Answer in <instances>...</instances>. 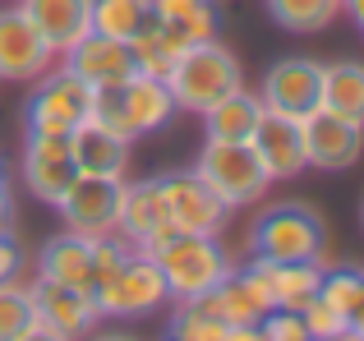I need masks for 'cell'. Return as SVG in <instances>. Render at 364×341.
Segmentation results:
<instances>
[{"mask_svg": "<svg viewBox=\"0 0 364 341\" xmlns=\"http://www.w3.org/2000/svg\"><path fill=\"white\" fill-rule=\"evenodd\" d=\"M166 88L176 97V111H198L203 116L226 92L245 88V74H240V60H235L231 46H222L213 37V42H198L176 55V65L166 74Z\"/></svg>", "mask_w": 364, "mask_h": 341, "instance_id": "1", "label": "cell"}, {"mask_svg": "<svg viewBox=\"0 0 364 341\" xmlns=\"http://www.w3.org/2000/svg\"><path fill=\"white\" fill-rule=\"evenodd\" d=\"M152 259L161 268V281H166L171 300H194V296H203V291L222 286L231 277V254L217 244V235L176 231Z\"/></svg>", "mask_w": 364, "mask_h": 341, "instance_id": "2", "label": "cell"}, {"mask_svg": "<svg viewBox=\"0 0 364 341\" xmlns=\"http://www.w3.org/2000/svg\"><path fill=\"white\" fill-rule=\"evenodd\" d=\"M171 116H176V97H171L166 79H148V74H134L129 83L97 92V102H92V120L111 125L129 144L143 134H157Z\"/></svg>", "mask_w": 364, "mask_h": 341, "instance_id": "3", "label": "cell"}, {"mask_svg": "<svg viewBox=\"0 0 364 341\" xmlns=\"http://www.w3.org/2000/svg\"><path fill=\"white\" fill-rule=\"evenodd\" d=\"M323 240H328V231L309 203H277L249 231L254 259L267 263H314L323 259Z\"/></svg>", "mask_w": 364, "mask_h": 341, "instance_id": "4", "label": "cell"}, {"mask_svg": "<svg viewBox=\"0 0 364 341\" xmlns=\"http://www.w3.org/2000/svg\"><path fill=\"white\" fill-rule=\"evenodd\" d=\"M97 92L65 65V70H46L37 79V92L28 97L23 116H28V134H70L74 125L92 116Z\"/></svg>", "mask_w": 364, "mask_h": 341, "instance_id": "5", "label": "cell"}, {"mask_svg": "<svg viewBox=\"0 0 364 341\" xmlns=\"http://www.w3.org/2000/svg\"><path fill=\"white\" fill-rule=\"evenodd\" d=\"M194 170L226 207L258 203V198L267 194V185H272L249 144H217V139H208V148H203V157H198Z\"/></svg>", "mask_w": 364, "mask_h": 341, "instance_id": "6", "label": "cell"}, {"mask_svg": "<svg viewBox=\"0 0 364 341\" xmlns=\"http://www.w3.org/2000/svg\"><path fill=\"white\" fill-rule=\"evenodd\" d=\"M166 300L171 296H166L157 259L134 249L129 259L120 263L116 277L92 296V305H97V318H143V314H152V309H161Z\"/></svg>", "mask_w": 364, "mask_h": 341, "instance_id": "7", "label": "cell"}, {"mask_svg": "<svg viewBox=\"0 0 364 341\" xmlns=\"http://www.w3.org/2000/svg\"><path fill=\"white\" fill-rule=\"evenodd\" d=\"M157 198H161L166 222L176 226V231H189V235H217L226 226V212H231V207L198 180V170L161 175L157 180Z\"/></svg>", "mask_w": 364, "mask_h": 341, "instance_id": "8", "label": "cell"}, {"mask_svg": "<svg viewBox=\"0 0 364 341\" xmlns=\"http://www.w3.org/2000/svg\"><path fill=\"white\" fill-rule=\"evenodd\" d=\"M120 189L124 180H102V175H74V185L60 194L55 212H60L65 231L74 235H116V217H120Z\"/></svg>", "mask_w": 364, "mask_h": 341, "instance_id": "9", "label": "cell"}, {"mask_svg": "<svg viewBox=\"0 0 364 341\" xmlns=\"http://www.w3.org/2000/svg\"><path fill=\"white\" fill-rule=\"evenodd\" d=\"M267 111L277 116L304 120L309 111L323 107V60H309V55H291V60H277L272 70L263 74V88H258Z\"/></svg>", "mask_w": 364, "mask_h": 341, "instance_id": "10", "label": "cell"}, {"mask_svg": "<svg viewBox=\"0 0 364 341\" xmlns=\"http://www.w3.org/2000/svg\"><path fill=\"white\" fill-rule=\"evenodd\" d=\"M300 139H304V166L314 170H350L364 153V125L332 111H309L300 120Z\"/></svg>", "mask_w": 364, "mask_h": 341, "instance_id": "11", "label": "cell"}, {"mask_svg": "<svg viewBox=\"0 0 364 341\" xmlns=\"http://www.w3.org/2000/svg\"><path fill=\"white\" fill-rule=\"evenodd\" d=\"M55 65V51L23 9H0V79L5 83H37Z\"/></svg>", "mask_w": 364, "mask_h": 341, "instance_id": "12", "label": "cell"}, {"mask_svg": "<svg viewBox=\"0 0 364 341\" xmlns=\"http://www.w3.org/2000/svg\"><path fill=\"white\" fill-rule=\"evenodd\" d=\"M116 235H120L124 244H129V249H139V254H157L161 244L176 235V226L166 222V212H161L157 180H143V185H129V180H124V189H120Z\"/></svg>", "mask_w": 364, "mask_h": 341, "instance_id": "13", "label": "cell"}, {"mask_svg": "<svg viewBox=\"0 0 364 341\" xmlns=\"http://www.w3.org/2000/svg\"><path fill=\"white\" fill-rule=\"evenodd\" d=\"M65 65H70L92 92L120 88V83H129L134 74H139V65H134V55H129V42L102 37V33H88L79 46H70V51H65Z\"/></svg>", "mask_w": 364, "mask_h": 341, "instance_id": "14", "label": "cell"}, {"mask_svg": "<svg viewBox=\"0 0 364 341\" xmlns=\"http://www.w3.org/2000/svg\"><path fill=\"white\" fill-rule=\"evenodd\" d=\"M74 157H70V134H28L23 153V180L33 189V198L42 203H60V194L74 185Z\"/></svg>", "mask_w": 364, "mask_h": 341, "instance_id": "15", "label": "cell"}, {"mask_svg": "<svg viewBox=\"0 0 364 341\" xmlns=\"http://www.w3.org/2000/svg\"><path fill=\"white\" fill-rule=\"evenodd\" d=\"M70 157H74V170H79V175L124 180V170H129V139L88 116L83 125L70 129Z\"/></svg>", "mask_w": 364, "mask_h": 341, "instance_id": "16", "label": "cell"}, {"mask_svg": "<svg viewBox=\"0 0 364 341\" xmlns=\"http://www.w3.org/2000/svg\"><path fill=\"white\" fill-rule=\"evenodd\" d=\"M249 148H254L258 166L267 170V180H291L304 170V139H300V120L291 116H277V111H263V120H258L254 139H249Z\"/></svg>", "mask_w": 364, "mask_h": 341, "instance_id": "17", "label": "cell"}, {"mask_svg": "<svg viewBox=\"0 0 364 341\" xmlns=\"http://www.w3.org/2000/svg\"><path fill=\"white\" fill-rule=\"evenodd\" d=\"M33 309H37V323L55 328L60 337H83L97 318V305H92L88 291H74V286H55V281H33Z\"/></svg>", "mask_w": 364, "mask_h": 341, "instance_id": "18", "label": "cell"}, {"mask_svg": "<svg viewBox=\"0 0 364 341\" xmlns=\"http://www.w3.org/2000/svg\"><path fill=\"white\" fill-rule=\"evenodd\" d=\"M18 9L37 23L55 55H65L92 33V0H18Z\"/></svg>", "mask_w": 364, "mask_h": 341, "instance_id": "19", "label": "cell"}, {"mask_svg": "<svg viewBox=\"0 0 364 341\" xmlns=\"http://www.w3.org/2000/svg\"><path fill=\"white\" fill-rule=\"evenodd\" d=\"M88 268H92V240L88 235H74V231L51 235V240L42 244V254H37V277L55 281V286L88 291Z\"/></svg>", "mask_w": 364, "mask_h": 341, "instance_id": "20", "label": "cell"}, {"mask_svg": "<svg viewBox=\"0 0 364 341\" xmlns=\"http://www.w3.org/2000/svg\"><path fill=\"white\" fill-rule=\"evenodd\" d=\"M263 97L258 92H249V88H235V92H226L217 107H208L203 111V120H208V139H217V144H249L254 139V129H258V120H263Z\"/></svg>", "mask_w": 364, "mask_h": 341, "instance_id": "21", "label": "cell"}, {"mask_svg": "<svg viewBox=\"0 0 364 341\" xmlns=\"http://www.w3.org/2000/svg\"><path fill=\"white\" fill-rule=\"evenodd\" d=\"M254 263H258V272L267 277V291H272L277 309H295V314H300V309L323 291L318 259H314V263H267V259H254Z\"/></svg>", "mask_w": 364, "mask_h": 341, "instance_id": "22", "label": "cell"}, {"mask_svg": "<svg viewBox=\"0 0 364 341\" xmlns=\"http://www.w3.org/2000/svg\"><path fill=\"white\" fill-rule=\"evenodd\" d=\"M323 111L364 125V65L360 60L323 65Z\"/></svg>", "mask_w": 364, "mask_h": 341, "instance_id": "23", "label": "cell"}, {"mask_svg": "<svg viewBox=\"0 0 364 341\" xmlns=\"http://www.w3.org/2000/svg\"><path fill=\"white\" fill-rule=\"evenodd\" d=\"M263 5L286 33H318L341 14V0H263Z\"/></svg>", "mask_w": 364, "mask_h": 341, "instance_id": "24", "label": "cell"}, {"mask_svg": "<svg viewBox=\"0 0 364 341\" xmlns=\"http://www.w3.org/2000/svg\"><path fill=\"white\" fill-rule=\"evenodd\" d=\"M33 323H37V309H33V286H23L18 277L0 281V341L23 337Z\"/></svg>", "mask_w": 364, "mask_h": 341, "instance_id": "25", "label": "cell"}, {"mask_svg": "<svg viewBox=\"0 0 364 341\" xmlns=\"http://www.w3.org/2000/svg\"><path fill=\"white\" fill-rule=\"evenodd\" d=\"M143 18H148V9L139 0H92V33H102V37L129 42L143 28Z\"/></svg>", "mask_w": 364, "mask_h": 341, "instance_id": "26", "label": "cell"}, {"mask_svg": "<svg viewBox=\"0 0 364 341\" xmlns=\"http://www.w3.org/2000/svg\"><path fill=\"white\" fill-rule=\"evenodd\" d=\"M226 328L222 318L213 314H198L194 305H176V318H171V341H226Z\"/></svg>", "mask_w": 364, "mask_h": 341, "instance_id": "27", "label": "cell"}, {"mask_svg": "<svg viewBox=\"0 0 364 341\" xmlns=\"http://www.w3.org/2000/svg\"><path fill=\"white\" fill-rule=\"evenodd\" d=\"M300 318H304V328H309L314 341L318 337H346V314H341L332 300H323V296H314L309 305L300 309Z\"/></svg>", "mask_w": 364, "mask_h": 341, "instance_id": "28", "label": "cell"}, {"mask_svg": "<svg viewBox=\"0 0 364 341\" xmlns=\"http://www.w3.org/2000/svg\"><path fill=\"white\" fill-rule=\"evenodd\" d=\"M258 323H263V337L267 341H314L309 328H304V318L295 314V309H267Z\"/></svg>", "mask_w": 364, "mask_h": 341, "instance_id": "29", "label": "cell"}, {"mask_svg": "<svg viewBox=\"0 0 364 341\" xmlns=\"http://www.w3.org/2000/svg\"><path fill=\"white\" fill-rule=\"evenodd\" d=\"M341 314H346V332L364 341V272L350 277V291H346V305H341Z\"/></svg>", "mask_w": 364, "mask_h": 341, "instance_id": "30", "label": "cell"}, {"mask_svg": "<svg viewBox=\"0 0 364 341\" xmlns=\"http://www.w3.org/2000/svg\"><path fill=\"white\" fill-rule=\"evenodd\" d=\"M18 268H23V254H18V244L5 235V240H0V281L18 277Z\"/></svg>", "mask_w": 364, "mask_h": 341, "instance_id": "31", "label": "cell"}, {"mask_svg": "<svg viewBox=\"0 0 364 341\" xmlns=\"http://www.w3.org/2000/svg\"><path fill=\"white\" fill-rule=\"evenodd\" d=\"M226 341H267V337H263V323H231Z\"/></svg>", "mask_w": 364, "mask_h": 341, "instance_id": "32", "label": "cell"}, {"mask_svg": "<svg viewBox=\"0 0 364 341\" xmlns=\"http://www.w3.org/2000/svg\"><path fill=\"white\" fill-rule=\"evenodd\" d=\"M14 231V198H9V189H0V240Z\"/></svg>", "mask_w": 364, "mask_h": 341, "instance_id": "33", "label": "cell"}, {"mask_svg": "<svg viewBox=\"0 0 364 341\" xmlns=\"http://www.w3.org/2000/svg\"><path fill=\"white\" fill-rule=\"evenodd\" d=\"M14 341H70V337H60L55 328H46V323H33L23 337H14Z\"/></svg>", "mask_w": 364, "mask_h": 341, "instance_id": "34", "label": "cell"}, {"mask_svg": "<svg viewBox=\"0 0 364 341\" xmlns=\"http://www.w3.org/2000/svg\"><path fill=\"white\" fill-rule=\"evenodd\" d=\"M341 9H346L350 18H355V23L364 28V0H341Z\"/></svg>", "mask_w": 364, "mask_h": 341, "instance_id": "35", "label": "cell"}, {"mask_svg": "<svg viewBox=\"0 0 364 341\" xmlns=\"http://www.w3.org/2000/svg\"><path fill=\"white\" fill-rule=\"evenodd\" d=\"M88 341H139V337H129V332H97V337H88Z\"/></svg>", "mask_w": 364, "mask_h": 341, "instance_id": "36", "label": "cell"}, {"mask_svg": "<svg viewBox=\"0 0 364 341\" xmlns=\"http://www.w3.org/2000/svg\"><path fill=\"white\" fill-rule=\"evenodd\" d=\"M0 189H9V170H5V162H0Z\"/></svg>", "mask_w": 364, "mask_h": 341, "instance_id": "37", "label": "cell"}, {"mask_svg": "<svg viewBox=\"0 0 364 341\" xmlns=\"http://www.w3.org/2000/svg\"><path fill=\"white\" fill-rule=\"evenodd\" d=\"M318 341H360V337H350V332H346V337H318Z\"/></svg>", "mask_w": 364, "mask_h": 341, "instance_id": "38", "label": "cell"}, {"mask_svg": "<svg viewBox=\"0 0 364 341\" xmlns=\"http://www.w3.org/2000/svg\"><path fill=\"white\" fill-rule=\"evenodd\" d=\"M360 217H364V203H360Z\"/></svg>", "mask_w": 364, "mask_h": 341, "instance_id": "39", "label": "cell"}]
</instances>
